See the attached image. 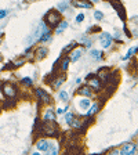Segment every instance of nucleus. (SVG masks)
<instances>
[{"label":"nucleus","instance_id":"4","mask_svg":"<svg viewBox=\"0 0 138 155\" xmlns=\"http://www.w3.org/2000/svg\"><path fill=\"white\" fill-rule=\"evenodd\" d=\"M100 42H101V45H102L104 48H109L111 45H112V36H111L109 33H106V32L101 33Z\"/></svg>","mask_w":138,"mask_h":155},{"label":"nucleus","instance_id":"15","mask_svg":"<svg viewBox=\"0 0 138 155\" xmlns=\"http://www.w3.org/2000/svg\"><path fill=\"white\" fill-rule=\"evenodd\" d=\"M47 53H48V50L46 47H40L37 51H36V55H37V58H43L47 55Z\"/></svg>","mask_w":138,"mask_h":155},{"label":"nucleus","instance_id":"26","mask_svg":"<svg viewBox=\"0 0 138 155\" xmlns=\"http://www.w3.org/2000/svg\"><path fill=\"white\" fill-rule=\"evenodd\" d=\"M84 19V14H79V15L76 17V22H82Z\"/></svg>","mask_w":138,"mask_h":155},{"label":"nucleus","instance_id":"31","mask_svg":"<svg viewBox=\"0 0 138 155\" xmlns=\"http://www.w3.org/2000/svg\"><path fill=\"white\" fill-rule=\"evenodd\" d=\"M111 155H119V152H117V151H113V152H112V154H111Z\"/></svg>","mask_w":138,"mask_h":155},{"label":"nucleus","instance_id":"32","mask_svg":"<svg viewBox=\"0 0 138 155\" xmlns=\"http://www.w3.org/2000/svg\"><path fill=\"white\" fill-rule=\"evenodd\" d=\"M32 155H42V154H40V152H33Z\"/></svg>","mask_w":138,"mask_h":155},{"label":"nucleus","instance_id":"3","mask_svg":"<svg viewBox=\"0 0 138 155\" xmlns=\"http://www.w3.org/2000/svg\"><path fill=\"white\" fill-rule=\"evenodd\" d=\"M135 152H137V147L133 143L123 145V148L120 150V155H135Z\"/></svg>","mask_w":138,"mask_h":155},{"label":"nucleus","instance_id":"27","mask_svg":"<svg viewBox=\"0 0 138 155\" xmlns=\"http://www.w3.org/2000/svg\"><path fill=\"white\" fill-rule=\"evenodd\" d=\"M7 15V10H0V19Z\"/></svg>","mask_w":138,"mask_h":155},{"label":"nucleus","instance_id":"10","mask_svg":"<svg viewBox=\"0 0 138 155\" xmlns=\"http://www.w3.org/2000/svg\"><path fill=\"white\" fill-rule=\"evenodd\" d=\"M68 25H69V24H68L66 21H61V22L58 24L57 29H55V33H62V32L65 31V29L68 28Z\"/></svg>","mask_w":138,"mask_h":155},{"label":"nucleus","instance_id":"23","mask_svg":"<svg viewBox=\"0 0 138 155\" xmlns=\"http://www.w3.org/2000/svg\"><path fill=\"white\" fill-rule=\"evenodd\" d=\"M94 18H95L97 21H101V19L104 18V14L101 13V11H94Z\"/></svg>","mask_w":138,"mask_h":155},{"label":"nucleus","instance_id":"16","mask_svg":"<svg viewBox=\"0 0 138 155\" xmlns=\"http://www.w3.org/2000/svg\"><path fill=\"white\" fill-rule=\"evenodd\" d=\"M50 39H51V33H50V31H47V32H44L42 35V38L39 39V40H40V42L42 43H46L47 42V40H50Z\"/></svg>","mask_w":138,"mask_h":155},{"label":"nucleus","instance_id":"29","mask_svg":"<svg viewBox=\"0 0 138 155\" xmlns=\"http://www.w3.org/2000/svg\"><path fill=\"white\" fill-rule=\"evenodd\" d=\"M75 46H76V43H71V45H69L66 48H65L64 51H68V50H71V48H72V47H75Z\"/></svg>","mask_w":138,"mask_h":155},{"label":"nucleus","instance_id":"7","mask_svg":"<svg viewBox=\"0 0 138 155\" xmlns=\"http://www.w3.org/2000/svg\"><path fill=\"white\" fill-rule=\"evenodd\" d=\"M72 6L80 7V8H91L93 4L88 0H72Z\"/></svg>","mask_w":138,"mask_h":155},{"label":"nucleus","instance_id":"20","mask_svg":"<svg viewBox=\"0 0 138 155\" xmlns=\"http://www.w3.org/2000/svg\"><path fill=\"white\" fill-rule=\"evenodd\" d=\"M69 62H71V60H69V58H65V60H62V62H61V69H62V71H66Z\"/></svg>","mask_w":138,"mask_h":155},{"label":"nucleus","instance_id":"18","mask_svg":"<svg viewBox=\"0 0 138 155\" xmlns=\"http://www.w3.org/2000/svg\"><path fill=\"white\" fill-rule=\"evenodd\" d=\"M68 98H69V96H68L66 91H65V90H61V91H59V100L64 101V103H66Z\"/></svg>","mask_w":138,"mask_h":155},{"label":"nucleus","instance_id":"33","mask_svg":"<svg viewBox=\"0 0 138 155\" xmlns=\"http://www.w3.org/2000/svg\"><path fill=\"white\" fill-rule=\"evenodd\" d=\"M135 147H137V151H138V143H137V145H135Z\"/></svg>","mask_w":138,"mask_h":155},{"label":"nucleus","instance_id":"24","mask_svg":"<svg viewBox=\"0 0 138 155\" xmlns=\"http://www.w3.org/2000/svg\"><path fill=\"white\" fill-rule=\"evenodd\" d=\"M90 84L93 87H95V89L100 87V82H98V79H90Z\"/></svg>","mask_w":138,"mask_h":155},{"label":"nucleus","instance_id":"5","mask_svg":"<svg viewBox=\"0 0 138 155\" xmlns=\"http://www.w3.org/2000/svg\"><path fill=\"white\" fill-rule=\"evenodd\" d=\"M3 93H4V96H6V97H8V98H13V97H15L17 90H15V87H14L13 84L6 83L3 86Z\"/></svg>","mask_w":138,"mask_h":155},{"label":"nucleus","instance_id":"8","mask_svg":"<svg viewBox=\"0 0 138 155\" xmlns=\"http://www.w3.org/2000/svg\"><path fill=\"white\" fill-rule=\"evenodd\" d=\"M82 54H83V50H82V48H76V50H73V51L71 53L69 60H71L72 62H77L82 58Z\"/></svg>","mask_w":138,"mask_h":155},{"label":"nucleus","instance_id":"28","mask_svg":"<svg viewBox=\"0 0 138 155\" xmlns=\"http://www.w3.org/2000/svg\"><path fill=\"white\" fill-rule=\"evenodd\" d=\"M59 10H66L68 8V3H59Z\"/></svg>","mask_w":138,"mask_h":155},{"label":"nucleus","instance_id":"19","mask_svg":"<svg viewBox=\"0 0 138 155\" xmlns=\"http://www.w3.org/2000/svg\"><path fill=\"white\" fill-rule=\"evenodd\" d=\"M135 51H137V47H131V48L129 50V51H127V54H126L124 57H123V60H129L130 57H133V54H134Z\"/></svg>","mask_w":138,"mask_h":155},{"label":"nucleus","instance_id":"22","mask_svg":"<svg viewBox=\"0 0 138 155\" xmlns=\"http://www.w3.org/2000/svg\"><path fill=\"white\" fill-rule=\"evenodd\" d=\"M97 111H98V104H93V105H91V108L88 110V112H87V115L90 116V115H93V114H95Z\"/></svg>","mask_w":138,"mask_h":155},{"label":"nucleus","instance_id":"21","mask_svg":"<svg viewBox=\"0 0 138 155\" xmlns=\"http://www.w3.org/2000/svg\"><path fill=\"white\" fill-rule=\"evenodd\" d=\"M75 119V114L73 112H68L66 116H65V120H66V123H72Z\"/></svg>","mask_w":138,"mask_h":155},{"label":"nucleus","instance_id":"14","mask_svg":"<svg viewBox=\"0 0 138 155\" xmlns=\"http://www.w3.org/2000/svg\"><path fill=\"white\" fill-rule=\"evenodd\" d=\"M47 155H58V147L55 144H50V148L47 150Z\"/></svg>","mask_w":138,"mask_h":155},{"label":"nucleus","instance_id":"6","mask_svg":"<svg viewBox=\"0 0 138 155\" xmlns=\"http://www.w3.org/2000/svg\"><path fill=\"white\" fill-rule=\"evenodd\" d=\"M50 144H51V143L48 141V140H46V139H40V140L37 141V144H36V148H37V151L47 152V150L50 148Z\"/></svg>","mask_w":138,"mask_h":155},{"label":"nucleus","instance_id":"12","mask_svg":"<svg viewBox=\"0 0 138 155\" xmlns=\"http://www.w3.org/2000/svg\"><path fill=\"white\" fill-rule=\"evenodd\" d=\"M44 120H55V112L53 110H47L44 112Z\"/></svg>","mask_w":138,"mask_h":155},{"label":"nucleus","instance_id":"30","mask_svg":"<svg viewBox=\"0 0 138 155\" xmlns=\"http://www.w3.org/2000/svg\"><path fill=\"white\" fill-rule=\"evenodd\" d=\"M64 112H65V111L62 110V108H58V110H57V114H58V115H62Z\"/></svg>","mask_w":138,"mask_h":155},{"label":"nucleus","instance_id":"9","mask_svg":"<svg viewBox=\"0 0 138 155\" xmlns=\"http://www.w3.org/2000/svg\"><path fill=\"white\" fill-rule=\"evenodd\" d=\"M36 93H37V96L42 98L44 103H51V98H50V96H48V93H46L43 89H37L36 90Z\"/></svg>","mask_w":138,"mask_h":155},{"label":"nucleus","instance_id":"34","mask_svg":"<svg viewBox=\"0 0 138 155\" xmlns=\"http://www.w3.org/2000/svg\"><path fill=\"white\" fill-rule=\"evenodd\" d=\"M0 36H2V31H0Z\"/></svg>","mask_w":138,"mask_h":155},{"label":"nucleus","instance_id":"1","mask_svg":"<svg viewBox=\"0 0 138 155\" xmlns=\"http://www.w3.org/2000/svg\"><path fill=\"white\" fill-rule=\"evenodd\" d=\"M44 22H47L48 25H51V26H55L57 24L61 22V14L54 11V10H50L44 17Z\"/></svg>","mask_w":138,"mask_h":155},{"label":"nucleus","instance_id":"13","mask_svg":"<svg viewBox=\"0 0 138 155\" xmlns=\"http://www.w3.org/2000/svg\"><path fill=\"white\" fill-rule=\"evenodd\" d=\"M90 55L93 60H101V58H102V53H101L100 50H91Z\"/></svg>","mask_w":138,"mask_h":155},{"label":"nucleus","instance_id":"17","mask_svg":"<svg viewBox=\"0 0 138 155\" xmlns=\"http://www.w3.org/2000/svg\"><path fill=\"white\" fill-rule=\"evenodd\" d=\"M79 94H82V96H87V97H90L91 96V91L88 87H82L80 90H79Z\"/></svg>","mask_w":138,"mask_h":155},{"label":"nucleus","instance_id":"2","mask_svg":"<svg viewBox=\"0 0 138 155\" xmlns=\"http://www.w3.org/2000/svg\"><path fill=\"white\" fill-rule=\"evenodd\" d=\"M42 129L47 136L57 134V125H55V120H44Z\"/></svg>","mask_w":138,"mask_h":155},{"label":"nucleus","instance_id":"25","mask_svg":"<svg viewBox=\"0 0 138 155\" xmlns=\"http://www.w3.org/2000/svg\"><path fill=\"white\" fill-rule=\"evenodd\" d=\"M22 83H24V84H26V86H30V84L33 83V81L30 79V78L26 76V78H24V79H22Z\"/></svg>","mask_w":138,"mask_h":155},{"label":"nucleus","instance_id":"11","mask_svg":"<svg viewBox=\"0 0 138 155\" xmlns=\"http://www.w3.org/2000/svg\"><path fill=\"white\" fill-rule=\"evenodd\" d=\"M79 107H80L82 110H87V108L90 107V100H88V97L79 100Z\"/></svg>","mask_w":138,"mask_h":155}]
</instances>
